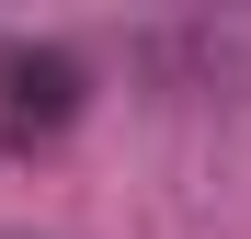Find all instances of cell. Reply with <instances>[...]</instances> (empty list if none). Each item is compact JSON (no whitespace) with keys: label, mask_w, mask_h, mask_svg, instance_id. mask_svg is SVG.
<instances>
[{"label":"cell","mask_w":251,"mask_h":239,"mask_svg":"<svg viewBox=\"0 0 251 239\" xmlns=\"http://www.w3.org/2000/svg\"><path fill=\"white\" fill-rule=\"evenodd\" d=\"M80 103H92L80 46H57V34H0V137H12V148L69 137V126H80Z\"/></svg>","instance_id":"obj_1"}]
</instances>
